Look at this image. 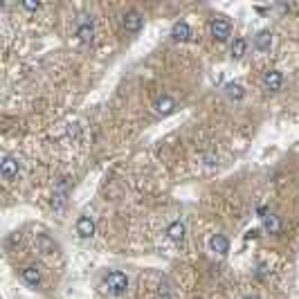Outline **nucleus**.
Returning a JSON list of instances; mask_svg holds the SVG:
<instances>
[{
	"mask_svg": "<svg viewBox=\"0 0 299 299\" xmlns=\"http://www.w3.org/2000/svg\"><path fill=\"white\" fill-rule=\"evenodd\" d=\"M104 286L108 288V293L122 295V293H126V288H128V277L124 272H119V270H112V272H108L106 277H104Z\"/></svg>",
	"mask_w": 299,
	"mask_h": 299,
	"instance_id": "f257e3e1",
	"label": "nucleus"
},
{
	"mask_svg": "<svg viewBox=\"0 0 299 299\" xmlns=\"http://www.w3.org/2000/svg\"><path fill=\"white\" fill-rule=\"evenodd\" d=\"M142 25H144V16H142L137 9H131L124 14V29H126V32L137 34L139 29H142Z\"/></svg>",
	"mask_w": 299,
	"mask_h": 299,
	"instance_id": "f03ea898",
	"label": "nucleus"
},
{
	"mask_svg": "<svg viewBox=\"0 0 299 299\" xmlns=\"http://www.w3.org/2000/svg\"><path fill=\"white\" fill-rule=\"evenodd\" d=\"M232 34V25L230 21H225V18H214L212 21V36L216 41H227Z\"/></svg>",
	"mask_w": 299,
	"mask_h": 299,
	"instance_id": "7ed1b4c3",
	"label": "nucleus"
},
{
	"mask_svg": "<svg viewBox=\"0 0 299 299\" xmlns=\"http://www.w3.org/2000/svg\"><path fill=\"white\" fill-rule=\"evenodd\" d=\"M0 173L5 180H14L18 176V160H14L11 155H5L2 162H0Z\"/></svg>",
	"mask_w": 299,
	"mask_h": 299,
	"instance_id": "20e7f679",
	"label": "nucleus"
},
{
	"mask_svg": "<svg viewBox=\"0 0 299 299\" xmlns=\"http://www.w3.org/2000/svg\"><path fill=\"white\" fill-rule=\"evenodd\" d=\"M283 83V75L279 70H268L266 75H263V85H266V90L270 92H277Z\"/></svg>",
	"mask_w": 299,
	"mask_h": 299,
	"instance_id": "39448f33",
	"label": "nucleus"
},
{
	"mask_svg": "<svg viewBox=\"0 0 299 299\" xmlns=\"http://www.w3.org/2000/svg\"><path fill=\"white\" fill-rule=\"evenodd\" d=\"M77 234L81 239H90L95 234V220L90 216H79V220H77Z\"/></svg>",
	"mask_w": 299,
	"mask_h": 299,
	"instance_id": "423d86ee",
	"label": "nucleus"
},
{
	"mask_svg": "<svg viewBox=\"0 0 299 299\" xmlns=\"http://www.w3.org/2000/svg\"><path fill=\"white\" fill-rule=\"evenodd\" d=\"M209 250L216 252V254H227V252H230V241H227V236L214 234L212 239H209Z\"/></svg>",
	"mask_w": 299,
	"mask_h": 299,
	"instance_id": "0eeeda50",
	"label": "nucleus"
},
{
	"mask_svg": "<svg viewBox=\"0 0 299 299\" xmlns=\"http://www.w3.org/2000/svg\"><path fill=\"white\" fill-rule=\"evenodd\" d=\"M153 108H155V112H158V115H169V112H173V108H176V102H173L169 95H162V97H158V99H155Z\"/></svg>",
	"mask_w": 299,
	"mask_h": 299,
	"instance_id": "6e6552de",
	"label": "nucleus"
},
{
	"mask_svg": "<svg viewBox=\"0 0 299 299\" xmlns=\"http://www.w3.org/2000/svg\"><path fill=\"white\" fill-rule=\"evenodd\" d=\"M77 36H79L83 43H90L92 38H95V27H92V23L90 21H79V25H77Z\"/></svg>",
	"mask_w": 299,
	"mask_h": 299,
	"instance_id": "1a4fd4ad",
	"label": "nucleus"
},
{
	"mask_svg": "<svg viewBox=\"0 0 299 299\" xmlns=\"http://www.w3.org/2000/svg\"><path fill=\"white\" fill-rule=\"evenodd\" d=\"M171 36L176 38V41H189L191 38V27H189V23L180 21L173 25V29H171Z\"/></svg>",
	"mask_w": 299,
	"mask_h": 299,
	"instance_id": "9d476101",
	"label": "nucleus"
},
{
	"mask_svg": "<svg viewBox=\"0 0 299 299\" xmlns=\"http://www.w3.org/2000/svg\"><path fill=\"white\" fill-rule=\"evenodd\" d=\"M254 48L261 50V52H268V50L272 48V34L268 32V29H261V32L254 36Z\"/></svg>",
	"mask_w": 299,
	"mask_h": 299,
	"instance_id": "9b49d317",
	"label": "nucleus"
},
{
	"mask_svg": "<svg viewBox=\"0 0 299 299\" xmlns=\"http://www.w3.org/2000/svg\"><path fill=\"white\" fill-rule=\"evenodd\" d=\"M21 274H23V281L29 283V286H38V283H41V270H38L36 266L25 268Z\"/></svg>",
	"mask_w": 299,
	"mask_h": 299,
	"instance_id": "f8f14e48",
	"label": "nucleus"
},
{
	"mask_svg": "<svg viewBox=\"0 0 299 299\" xmlns=\"http://www.w3.org/2000/svg\"><path fill=\"white\" fill-rule=\"evenodd\" d=\"M263 227H266V232H270V234H279V232H281V220H279V216H274V214H266V216H263Z\"/></svg>",
	"mask_w": 299,
	"mask_h": 299,
	"instance_id": "ddd939ff",
	"label": "nucleus"
},
{
	"mask_svg": "<svg viewBox=\"0 0 299 299\" xmlns=\"http://www.w3.org/2000/svg\"><path fill=\"white\" fill-rule=\"evenodd\" d=\"M36 247L38 250L43 252V254H54V252L59 250V247H56V243H54L52 239H48V236H36Z\"/></svg>",
	"mask_w": 299,
	"mask_h": 299,
	"instance_id": "4468645a",
	"label": "nucleus"
},
{
	"mask_svg": "<svg viewBox=\"0 0 299 299\" xmlns=\"http://www.w3.org/2000/svg\"><path fill=\"white\" fill-rule=\"evenodd\" d=\"M166 236H169L171 241H176V243H180V241L185 239V225H182L180 220H176V223H171L169 227H166Z\"/></svg>",
	"mask_w": 299,
	"mask_h": 299,
	"instance_id": "2eb2a0df",
	"label": "nucleus"
},
{
	"mask_svg": "<svg viewBox=\"0 0 299 299\" xmlns=\"http://www.w3.org/2000/svg\"><path fill=\"white\" fill-rule=\"evenodd\" d=\"M225 95L230 97L232 102H241L243 95H245V88H243L241 83H227L225 85Z\"/></svg>",
	"mask_w": 299,
	"mask_h": 299,
	"instance_id": "dca6fc26",
	"label": "nucleus"
},
{
	"mask_svg": "<svg viewBox=\"0 0 299 299\" xmlns=\"http://www.w3.org/2000/svg\"><path fill=\"white\" fill-rule=\"evenodd\" d=\"M230 52H232V56H234V59H243V56H245V52H247V41H245V38H236V41L232 43Z\"/></svg>",
	"mask_w": 299,
	"mask_h": 299,
	"instance_id": "f3484780",
	"label": "nucleus"
},
{
	"mask_svg": "<svg viewBox=\"0 0 299 299\" xmlns=\"http://www.w3.org/2000/svg\"><path fill=\"white\" fill-rule=\"evenodd\" d=\"M23 7H25V9H29V11H36L41 5H38V2H32V0H27V2H23Z\"/></svg>",
	"mask_w": 299,
	"mask_h": 299,
	"instance_id": "a211bd4d",
	"label": "nucleus"
},
{
	"mask_svg": "<svg viewBox=\"0 0 299 299\" xmlns=\"http://www.w3.org/2000/svg\"><path fill=\"white\" fill-rule=\"evenodd\" d=\"M243 299H259V297H254V295H247V297H243Z\"/></svg>",
	"mask_w": 299,
	"mask_h": 299,
	"instance_id": "6ab92c4d",
	"label": "nucleus"
},
{
	"mask_svg": "<svg viewBox=\"0 0 299 299\" xmlns=\"http://www.w3.org/2000/svg\"><path fill=\"white\" fill-rule=\"evenodd\" d=\"M193 299H203V297H193Z\"/></svg>",
	"mask_w": 299,
	"mask_h": 299,
	"instance_id": "aec40b11",
	"label": "nucleus"
}]
</instances>
